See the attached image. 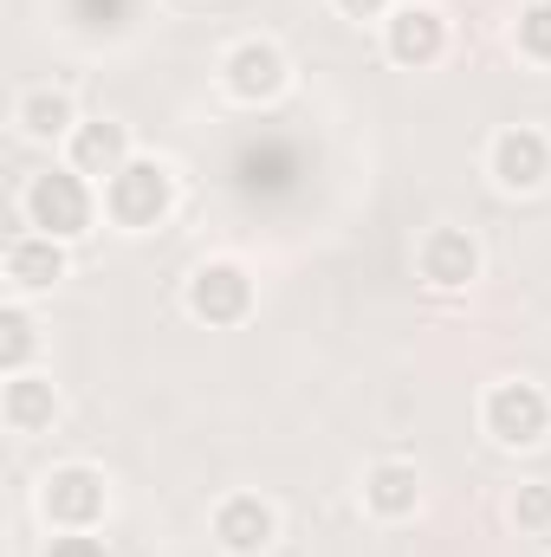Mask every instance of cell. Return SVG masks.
I'll use <instances>...</instances> for the list:
<instances>
[{"mask_svg":"<svg viewBox=\"0 0 551 557\" xmlns=\"http://www.w3.org/2000/svg\"><path fill=\"white\" fill-rule=\"evenodd\" d=\"M105 221V195L91 175H78L72 162H46L39 175H26L20 188V227L33 234H52V240H85L91 227Z\"/></svg>","mask_w":551,"mask_h":557,"instance_id":"cell-1","label":"cell"},{"mask_svg":"<svg viewBox=\"0 0 551 557\" xmlns=\"http://www.w3.org/2000/svg\"><path fill=\"white\" fill-rule=\"evenodd\" d=\"M98 195H105V227H118V234H156L175 214V201H182V175H175V162L137 149Z\"/></svg>","mask_w":551,"mask_h":557,"instance_id":"cell-2","label":"cell"},{"mask_svg":"<svg viewBox=\"0 0 551 557\" xmlns=\"http://www.w3.org/2000/svg\"><path fill=\"white\" fill-rule=\"evenodd\" d=\"M33 512L46 519V532H98L111 519V480L91 460H59L39 473L33 486Z\"/></svg>","mask_w":551,"mask_h":557,"instance_id":"cell-3","label":"cell"},{"mask_svg":"<svg viewBox=\"0 0 551 557\" xmlns=\"http://www.w3.org/2000/svg\"><path fill=\"white\" fill-rule=\"evenodd\" d=\"M182 305H188L195 324H208V331H234V324H247V318L260 311V278H254L247 260L215 253V260H201L195 273L182 278Z\"/></svg>","mask_w":551,"mask_h":557,"instance_id":"cell-4","label":"cell"},{"mask_svg":"<svg viewBox=\"0 0 551 557\" xmlns=\"http://www.w3.org/2000/svg\"><path fill=\"white\" fill-rule=\"evenodd\" d=\"M215 85H221V98H234L247 111H267L292 91V52L267 33H247L215 59Z\"/></svg>","mask_w":551,"mask_h":557,"instance_id":"cell-5","label":"cell"},{"mask_svg":"<svg viewBox=\"0 0 551 557\" xmlns=\"http://www.w3.org/2000/svg\"><path fill=\"white\" fill-rule=\"evenodd\" d=\"M480 434L506 454H526L551 434V389L532 376H500L480 389Z\"/></svg>","mask_w":551,"mask_h":557,"instance_id":"cell-6","label":"cell"},{"mask_svg":"<svg viewBox=\"0 0 551 557\" xmlns=\"http://www.w3.org/2000/svg\"><path fill=\"white\" fill-rule=\"evenodd\" d=\"M487 273V253H480V240L467 234V227H454V221H434L421 240H415V278L428 285V292H441V298H454V292H474Z\"/></svg>","mask_w":551,"mask_h":557,"instance_id":"cell-7","label":"cell"},{"mask_svg":"<svg viewBox=\"0 0 551 557\" xmlns=\"http://www.w3.org/2000/svg\"><path fill=\"white\" fill-rule=\"evenodd\" d=\"M377 33H383V59H390L396 72H428V65H441L448 46H454L448 13L428 7V0H396V13H390Z\"/></svg>","mask_w":551,"mask_h":557,"instance_id":"cell-8","label":"cell"},{"mask_svg":"<svg viewBox=\"0 0 551 557\" xmlns=\"http://www.w3.org/2000/svg\"><path fill=\"white\" fill-rule=\"evenodd\" d=\"M487 175L500 195H539L551 188V131L546 124H506L487 137Z\"/></svg>","mask_w":551,"mask_h":557,"instance_id":"cell-9","label":"cell"},{"mask_svg":"<svg viewBox=\"0 0 551 557\" xmlns=\"http://www.w3.org/2000/svg\"><path fill=\"white\" fill-rule=\"evenodd\" d=\"M0 278H7V298H46V292H59L65 278H72V247L65 240H52V234H33V227H20L7 247H0Z\"/></svg>","mask_w":551,"mask_h":557,"instance_id":"cell-10","label":"cell"},{"mask_svg":"<svg viewBox=\"0 0 551 557\" xmlns=\"http://www.w3.org/2000/svg\"><path fill=\"white\" fill-rule=\"evenodd\" d=\"M208 539L221 557H267L279 545V506L267 493H221L208 512Z\"/></svg>","mask_w":551,"mask_h":557,"instance_id":"cell-11","label":"cell"},{"mask_svg":"<svg viewBox=\"0 0 551 557\" xmlns=\"http://www.w3.org/2000/svg\"><path fill=\"white\" fill-rule=\"evenodd\" d=\"M421 499H428V486H421V467L415 460H370L364 467V480H357V506L377 519V525H409L415 512H421Z\"/></svg>","mask_w":551,"mask_h":557,"instance_id":"cell-12","label":"cell"},{"mask_svg":"<svg viewBox=\"0 0 551 557\" xmlns=\"http://www.w3.org/2000/svg\"><path fill=\"white\" fill-rule=\"evenodd\" d=\"M78 124L85 117H78V98L65 85H26L13 98V137L33 143V149H65Z\"/></svg>","mask_w":551,"mask_h":557,"instance_id":"cell-13","label":"cell"},{"mask_svg":"<svg viewBox=\"0 0 551 557\" xmlns=\"http://www.w3.org/2000/svg\"><path fill=\"white\" fill-rule=\"evenodd\" d=\"M59 416H65V396H59V383H52L46 370L0 376V421H7V434H20V441L52 434Z\"/></svg>","mask_w":551,"mask_h":557,"instance_id":"cell-14","label":"cell"},{"mask_svg":"<svg viewBox=\"0 0 551 557\" xmlns=\"http://www.w3.org/2000/svg\"><path fill=\"white\" fill-rule=\"evenodd\" d=\"M131 156H137V137H131V124H124V117H85V124L72 131V143L59 149V162H72V169H78V175H91L98 188H105Z\"/></svg>","mask_w":551,"mask_h":557,"instance_id":"cell-15","label":"cell"},{"mask_svg":"<svg viewBox=\"0 0 551 557\" xmlns=\"http://www.w3.org/2000/svg\"><path fill=\"white\" fill-rule=\"evenodd\" d=\"M20 370H39V318L26 298H7L0 305V376H20Z\"/></svg>","mask_w":551,"mask_h":557,"instance_id":"cell-16","label":"cell"},{"mask_svg":"<svg viewBox=\"0 0 551 557\" xmlns=\"http://www.w3.org/2000/svg\"><path fill=\"white\" fill-rule=\"evenodd\" d=\"M506 519L526 539H551V480H519L506 493Z\"/></svg>","mask_w":551,"mask_h":557,"instance_id":"cell-17","label":"cell"},{"mask_svg":"<svg viewBox=\"0 0 551 557\" xmlns=\"http://www.w3.org/2000/svg\"><path fill=\"white\" fill-rule=\"evenodd\" d=\"M513 52H519L526 65L551 72V0H526V7H519V20H513Z\"/></svg>","mask_w":551,"mask_h":557,"instance_id":"cell-18","label":"cell"},{"mask_svg":"<svg viewBox=\"0 0 551 557\" xmlns=\"http://www.w3.org/2000/svg\"><path fill=\"white\" fill-rule=\"evenodd\" d=\"M331 13L351 20V26H383L396 13V0H331Z\"/></svg>","mask_w":551,"mask_h":557,"instance_id":"cell-19","label":"cell"},{"mask_svg":"<svg viewBox=\"0 0 551 557\" xmlns=\"http://www.w3.org/2000/svg\"><path fill=\"white\" fill-rule=\"evenodd\" d=\"M46 557H111V552H105V539H91V532H52Z\"/></svg>","mask_w":551,"mask_h":557,"instance_id":"cell-20","label":"cell"}]
</instances>
